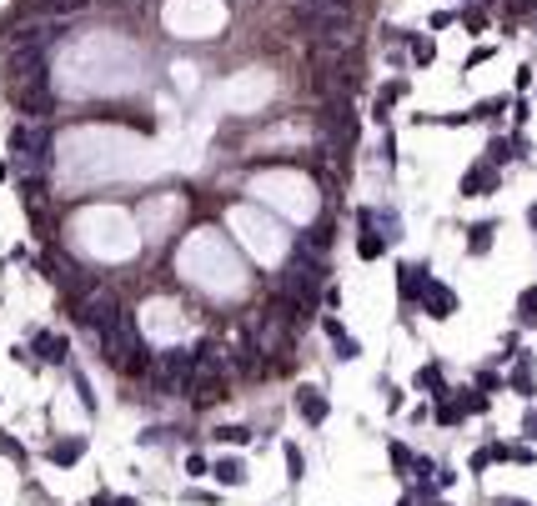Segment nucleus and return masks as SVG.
Instances as JSON below:
<instances>
[{
  "instance_id": "5",
  "label": "nucleus",
  "mask_w": 537,
  "mask_h": 506,
  "mask_svg": "<svg viewBox=\"0 0 537 506\" xmlns=\"http://www.w3.org/2000/svg\"><path fill=\"white\" fill-rule=\"evenodd\" d=\"M492 186H497V171H467V176H462V191H467V196H472V191H492Z\"/></svg>"
},
{
  "instance_id": "16",
  "label": "nucleus",
  "mask_w": 537,
  "mask_h": 506,
  "mask_svg": "<svg viewBox=\"0 0 537 506\" xmlns=\"http://www.w3.org/2000/svg\"><path fill=\"white\" fill-rule=\"evenodd\" d=\"M332 6H342V0H332Z\"/></svg>"
},
{
  "instance_id": "14",
  "label": "nucleus",
  "mask_w": 537,
  "mask_h": 506,
  "mask_svg": "<svg viewBox=\"0 0 537 506\" xmlns=\"http://www.w3.org/2000/svg\"><path fill=\"white\" fill-rule=\"evenodd\" d=\"M287 466H291V476H301V452L296 446H287Z\"/></svg>"
},
{
  "instance_id": "9",
  "label": "nucleus",
  "mask_w": 537,
  "mask_h": 506,
  "mask_svg": "<svg viewBox=\"0 0 537 506\" xmlns=\"http://www.w3.org/2000/svg\"><path fill=\"white\" fill-rule=\"evenodd\" d=\"M517 361H522V366L512 371V386H517V391H532V366H527L532 356H517Z\"/></svg>"
},
{
  "instance_id": "6",
  "label": "nucleus",
  "mask_w": 537,
  "mask_h": 506,
  "mask_svg": "<svg viewBox=\"0 0 537 506\" xmlns=\"http://www.w3.org/2000/svg\"><path fill=\"white\" fill-rule=\"evenodd\" d=\"M81 452H86V446H81V436H71L66 446H50V461H61V466H71V461H81Z\"/></svg>"
},
{
  "instance_id": "12",
  "label": "nucleus",
  "mask_w": 537,
  "mask_h": 506,
  "mask_svg": "<svg viewBox=\"0 0 537 506\" xmlns=\"http://www.w3.org/2000/svg\"><path fill=\"white\" fill-rule=\"evenodd\" d=\"M362 256H366V261H371V256H382V236H371V231H366V236H362Z\"/></svg>"
},
{
  "instance_id": "7",
  "label": "nucleus",
  "mask_w": 537,
  "mask_h": 506,
  "mask_svg": "<svg viewBox=\"0 0 537 506\" xmlns=\"http://www.w3.org/2000/svg\"><path fill=\"white\" fill-rule=\"evenodd\" d=\"M402 296H407V301L422 296V266H402Z\"/></svg>"
},
{
  "instance_id": "15",
  "label": "nucleus",
  "mask_w": 537,
  "mask_h": 506,
  "mask_svg": "<svg viewBox=\"0 0 537 506\" xmlns=\"http://www.w3.org/2000/svg\"><path fill=\"white\" fill-rule=\"evenodd\" d=\"M497 506H527V501H497Z\"/></svg>"
},
{
  "instance_id": "10",
  "label": "nucleus",
  "mask_w": 537,
  "mask_h": 506,
  "mask_svg": "<svg viewBox=\"0 0 537 506\" xmlns=\"http://www.w3.org/2000/svg\"><path fill=\"white\" fill-rule=\"evenodd\" d=\"M216 476H221L226 486H236V481H241L246 471H241V461H216Z\"/></svg>"
},
{
  "instance_id": "3",
  "label": "nucleus",
  "mask_w": 537,
  "mask_h": 506,
  "mask_svg": "<svg viewBox=\"0 0 537 506\" xmlns=\"http://www.w3.org/2000/svg\"><path fill=\"white\" fill-rule=\"evenodd\" d=\"M422 306L432 311V316H447V311H457V296H452L447 286H432V291L422 296Z\"/></svg>"
},
{
  "instance_id": "8",
  "label": "nucleus",
  "mask_w": 537,
  "mask_h": 506,
  "mask_svg": "<svg viewBox=\"0 0 537 506\" xmlns=\"http://www.w3.org/2000/svg\"><path fill=\"white\" fill-rule=\"evenodd\" d=\"M457 401H462L457 411H487V396H482V391H462Z\"/></svg>"
},
{
  "instance_id": "1",
  "label": "nucleus",
  "mask_w": 537,
  "mask_h": 506,
  "mask_svg": "<svg viewBox=\"0 0 537 506\" xmlns=\"http://www.w3.org/2000/svg\"><path fill=\"white\" fill-rule=\"evenodd\" d=\"M100 346H105V356H111L116 371H146V346H141V336H136V326L126 316H116L100 331Z\"/></svg>"
},
{
  "instance_id": "4",
  "label": "nucleus",
  "mask_w": 537,
  "mask_h": 506,
  "mask_svg": "<svg viewBox=\"0 0 537 506\" xmlns=\"http://www.w3.org/2000/svg\"><path fill=\"white\" fill-rule=\"evenodd\" d=\"M492 231H497L492 220H482V226H472V231H467V251H472V256H482V251L492 246Z\"/></svg>"
},
{
  "instance_id": "11",
  "label": "nucleus",
  "mask_w": 537,
  "mask_h": 506,
  "mask_svg": "<svg viewBox=\"0 0 537 506\" xmlns=\"http://www.w3.org/2000/svg\"><path fill=\"white\" fill-rule=\"evenodd\" d=\"M517 311H522V321H527V326L537 321V286H532V291L522 296V306H517Z\"/></svg>"
},
{
  "instance_id": "13",
  "label": "nucleus",
  "mask_w": 537,
  "mask_h": 506,
  "mask_svg": "<svg viewBox=\"0 0 537 506\" xmlns=\"http://www.w3.org/2000/svg\"><path fill=\"white\" fill-rule=\"evenodd\" d=\"M216 436H221V441H246L251 431H246V426H226V431H216Z\"/></svg>"
},
{
  "instance_id": "2",
  "label": "nucleus",
  "mask_w": 537,
  "mask_h": 506,
  "mask_svg": "<svg viewBox=\"0 0 537 506\" xmlns=\"http://www.w3.org/2000/svg\"><path fill=\"white\" fill-rule=\"evenodd\" d=\"M296 401H301V416L316 426V421H327V396H321V391L316 386H301L296 391Z\"/></svg>"
}]
</instances>
